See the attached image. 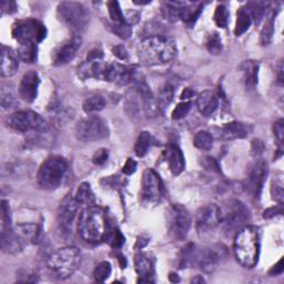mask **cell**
I'll list each match as a JSON object with an SVG mask.
<instances>
[{"label":"cell","mask_w":284,"mask_h":284,"mask_svg":"<svg viewBox=\"0 0 284 284\" xmlns=\"http://www.w3.org/2000/svg\"><path fill=\"white\" fill-rule=\"evenodd\" d=\"M221 222L220 208L216 204H206L196 213V228L199 233H208Z\"/></svg>","instance_id":"9a60e30c"},{"label":"cell","mask_w":284,"mask_h":284,"mask_svg":"<svg viewBox=\"0 0 284 284\" xmlns=\"http://www.w3.org/2000/svg\"><path fill=\"white\" fill-rule=\"evenodd\" d=\"M243 79L247 89L253 90L257 85L259 76V63L255 61H245L242 66Z\"/></svg>","instance_id":"484cf974"},{"label":"cell","mask_w":284,"mask_h":284,"mask_svg":"<svg viewBox=\"0 0 284 284\" xmlns=\"http://www.w3.org/2000/svg\"><path fill=\"white\" fill-rule=\"evenodd\" d=\"M82 40L79 36H74L58 47L53 55L54 66H63L74 59L81 47Z\"/></svg>","instance_id":"2e32d148"},{"label":"cell","mask_w":284,"mask_h":284,"mask_svg":"<svg viewBox=\"0 0 284 284\" xmlns=\"http://www.w3.org/2000/svg\"><path fill=\"white\" fill-rule=\"evenodd\" d=\"M15 93L11 87L7 85H3L2 90H0V102L4 109H9L15 103Z\"/></svg>","instance_id":"f35d334b"},{"label":"cell","mask_w":284,"mask_h":284,"mask_svg":"<svg viewBox=\"0 0 284 284\" xmlns=\"http://www.w3.org/2000/svg\"><path fill=\"white\" fill-rule=\"evenodd\" d=\"M138 54L142 63L147 66H159L174 59L177 56V46L170 38L151 36L140 41Z\"/></svg>","instance_id":"6da1fadb"},{"label":"cell","mask_w":284,"mask_h":284,"mask_svg":"<svg viewBox=\"0 0 284 284\" xmlns=\"http://www.w3.org/2000/svg\"><path fill=\"white\" fill-rule=\"evenodd\" d=\"M68 163L60 156H51L41 164L38 172V183L44 190H55L62 182Z\"/></svg>","instance_id":"8992f818"},{"label":"cell","mask_w":284,"mask_h":284,"mask_svg":"<svg viewBox=\"0 0 284 284\" xmlns=\"http://www.w3.org/2000/svg\"><path fill=\"white\" fill-rule=\"evenodd\" d=\"M17 10V5L15 2H3L2 3V15L14 14Z\"/></svg>","instance_id":"9f6ffc18"},{"label":"cell","mask_w":284,"mask_h":284,"mask_svg":"<svg viewBox=\"0 0 284 284\" xmlns=\"http://www.w3.org/2000/svg\"><path fill=\"white\" fill-rule=\"evenodd\" d=\"M17 54L21 61L26 63H34L37 60V44H20Z\"/></svg>","instance_id":"4dcf8cb0"},{"label":"cell","mask_w":284,"mask_h":284,"mask_svg":"<svg viewBox=\"0 0 284 284\" xmlns=\"http://www.w3.org/2000/svg\"><path fill=\"white\" fill-rule=\"evenodd\" d=\"M283 212V204H279L276 206H272V208H269L268 210L264 211L263 213V218L264 219H271V218H274L279 215H282Z\"/></svg>","instance_id":"816d5d0a"},{"label":"cell","mask_w":284,"mask_h":284,"mask_svg":"<svg viewBox=\"0 0 284 284\" xmlns=\"http://www.w3.org/2000/svg\"><path fill=\"white\" fill-rule=\"evenodd\" d=\"M191 216L181 204H173L169 210V229L176 240H183L191 228Z\"/></svg>","instance_id":"4fadbf2b"},{"label":"cell","mask_w":284,"mask_h":284,"mask_svg":"<svg viewBox=\"0 0 284 284\" xmlns=\"http://www.w3.org/2000/svg\"><path fill=\"white\" fill-rule=\"evenodd\" d=\"M264 151V144L259 140V139H254L251 144V152H252V156L255 158H259L261 154Z\"/></svg>","instance_id":"f907efd6"},{"label":"cell","mask_w":284,"mask_h":284,"mask_svg":"<svg viewBox=\"0 0 284 284\" xmlns=\"http://www.w3.org/2000/svg\"><path fill=\"white\" fill-rule=\"evenodd\" d=\"M193 96H195V92H193L190 88H185L182 91L181 97H180V98H181V100L189 101V99H191Z\"/></svg>","instance_id":"94428289"},{"label":"cell","mask_w":284,"mask_h":284,"mask_svg":"<svg viewBox=\"0 0 284 284\" xmlns=\"http://www.w3.org/2000/svg\"><path fill=\"white\" fill-rule=\"evenodd\" d=\"M197 249V245L193 243H189L188 245H185L181 252V257H180V267L183 269L193 266V260H195Z\"/></svg>","instance_id":"d590c367"},{"label":"cell","mask_w":284,"mask_h":284,"mask_svg":"<svg viewBox=\"0 0 284 284\" xmlns=\"http://www.w3.org/2000/svg\"><path fill=\"white\" fill-rule=\"evenodd\" d=\"M213 20H215L218 27L227 28L229 22V11L224 5L218 6L215 11V15H213Z\"/></svg>","instance_id":"ab89813d"},{"label":"cell","mask_w":284,"mask_h":284,"mask_svg":"<svg viewBox=\"0 0 284 284\" xmlns=\"http://www.w3.org/2000/svg\"><path fill=\"white\" fill-rule=\"evenodd\" d=\"M47 35V29L36 19L19 20L12 26V36L20 44H37Z\"/></svg>","instance_id":"9c48e42d"},{"label":"cell","mask_w":284,"mask_h":284,"mask_svg":"<svg viewBox=\"0 0 284 284\" xmlns=\"http://www.w3.org/2000/svg\"><path fill=\"white\" fill-rule=\"evenodd\" d=\"M169 280H170L171 282H173V283H177V282L180 281V277H179L176 273H171V274L169 275Z\"/></svg>","instance_id":"6125c7cd"},{"label":"cell","mask_w":284,"mask_h":284,"mask_svg":"<svg viewBox=\"0 0 284 284\" xmlns=\"http://www.w3.org/2000/svg\"><path fill=\"white\" fill-rule=\"evenodd\" d=\"M164 195V185L158 173L152 169H147L141 180V197L145 202L157 203Z\"/></svg>","instance_id":"5bb4252c"},{"label":"cell","mask_w":284,"mask_h":284,"mask_svg":"<svg viewBox=\"0 0 284 284\" xmlns=\"http://www.w3.org/2000/svg\"><path fill=\"white\" fill-rule=\"evenodd\" d=\"M234 255L244 268H254L260 254V232L252 225H245L238 231L233 244Z\"/></svg>","instance_id":"7a4b0ae2"},{"label":"cell","mask_w":284,"mask_h":284,"mask_svg":"<svg viewBox=\"0 0 284 284\" xmlns=\"http://www.w3.org/2000/svg\"><path fill=\"white\" fill-rule=\"evenodd\" d=\"M78 209L79 203L76 201L75 197L68 196L63 200L58 209V224L61 230L69 232Z\"/></svg>","instance_id":"e0dca14e"},{"label":"cell","mask_w":284,"mask_h":284,"mask_svg":"<svg viewBox=\"0 0 284 284\" xmlns=\"http://www.w3.org/2000/svg\"><path fill=\"white\" fill-rule=\"evenodd\" d=\"M40 79L35 70H29L22 77L19 86V96L26 102H34L38 96Z\"/></svg>","instance_id":"ac0fdd59"},{"label":"cell","mask_w":284,"mask_h":284,"mask_svg":"<svg viewBox=\"0 0 284 284\" xmlns=\"http://www.w3.org/2000/svg\"><path fill=\"white\" fill-rule=\"evenodd\" d=\"M228 249L223 244H212L201 250L197 249L193 266L204 273H212L227 260Z\"/></svg>","instance_id":"ba28073f"},{"label":"cell","mask_w":284,"mask_h":284,"mask_svg":"<svg viewBox=\"0 0 284 284\" xmlns=\"http://www.w3.org/2000/svg\"><path fill=\"white\" fill-rule=\"evenodd\" d=\"M108 228L106 211L100 206L90 205L81 211L78 220V230L85 241L89 243L103 241Z\"/></svg>","instance_id":"3957f363"},{"label":"cell","mask_w":284,"mask_h":284,"mask_svg":"<svg viewBox=\"0 0 284 284\" xmlns=\"http://www.w3.org/2000/svg\"><path fill=\"white\" fill-rule=\"evenodd\" d=\"M164 159L167 161L168 165H169L170 171L173 174L179 176V174H181L183 172L185 168V161H184L183 153L178 146L173 144L168 146L164 151Z\"/></svg>","instance_id":"ffe728a7"},{"label":"cell","mask_w":284,"mask_h":284,"mask_svg":"<svg viewBox=\"0 0 284 284\" xmlns=\"http://www.w3.org/2000/svg\"><path fill=\"white\" fill-rule=\"evenodd\" d=\"M58 17L77 36L85 31L90 21L87 8L80 3L63 2L58 6Z\"/></svg>","instance_id":"52a82bcc"},{"label":"cell","mask_w":284,"mask_h":284,"mask_svg":"<svg viewBox=\"0 0 284 284\" xmlns=\"http://www.w3.org/2000/svg\"><path fill=\"white\" fill-rule=\"evenodd\" d=\"M109 16L111 18V23H127L125 19V14L122 12L120 5L117 2H110L108 4Z\"/></svg>","instance_id":"74e56055"},{"label":"cell","mask_w":284,"mask_h":284,"mask_svg":"<svg viewBox=\"0 0 284 284\" xmlns=\"http://www.w3.org/2000/svg\"><path fill=\"white\" fill-rule=\"evenodd\" d=\"M111 29L121 39H129L131 36V27L128 23H111Z\"/></svg>","instance_id":"bcb514c9"},{"label":"cell","mask_w":284,"mask_h":284,"mask_svg":"<svg viewBox=\"0 0 284 284\" xmlns=\"http://www.w3.org/2000/svg\"><path fill=\"white\" fill-rule=\"evenodd\" d=\"M151 2H133V4H135V5H148Z\"/></svg>","instance_id":"e7e4bbea"},{"label":"cell","mask_w":284,"mask_h":284,"mask_svg":"<svg viewBox=\"0 0 284 284\" xmlns=\"http://www.w3.org/2000/svg\"><path fill=\"white\" fill-rule=\"evenodd\" d=\"M271 192H272V198L275 200V201L279 202V204H281L283 202V196H284L283 184L281 182H275V184L273 183Z\"/></svg>","instance_id":"681fc988"},{"label":"cell","mask_w":284,"mask_h":284,"mask_svg":"<svg viewBox=\"0 0 284 284\" xmlns=\"http://www.w3.org/2000/svg\"><path fill=\"white\" fill-rule=\"evenodd\" d=\"M205 47L211 55H219L222 50V41L218 32L209 35L205 40Z\"/></svg>","instance_id":"8d00e7d4"},{"label":"cell","mask_w":284,"mask_h":284,"mask_svg":"<svg viewBox=\"0 0 284 284\" xmlns=\"http://www.w3.org/2000/svg\"><path fill=\"white\" fill-rule=\"evenodd\" d=\"M219 106V97L212 91H203L198 96L197 98V107L198 110L200 111L204 117H209L213 112L217 110Z\"/></svg>","instance_id":"7402d4cb"},{"label":"cell","mask_w":284,"mask_h":284,"mask_svg":"<svg viewBox=\"0 0 284 284\" xmlns=\"http://www.w3.org/2000/svg\"><path fill=\"white\" fill-rule=\"evenodd\" d=\"M75 199L76 201L79 203V205L90 206L93 205V203L96 202L94 193L91 189V186L87 182H83L79 185V188L75 195Z\"/></svg>","instance_id":"83f0119b"},{"label":"cell","mask_w":284,"mask_h":284,"mask_svg":"<svg viewBox=\"0 0 284 284\" xmlns=\"http://www.w3.org/2000/svg\"><path fill=\"white\" fill-rule=\"evenodd\" d=\"M111 274L110 263L105 261L99 263L93 271V276L97 282H105Z\"/></svg>","instance_id":"7bdbcfd3"},{"label":"cell","mask_w":284,"mask_h":284,"mask_svg":"<svg viewBox=\"0 0 284 284\" xmlns=\"http://www.w3.org/2000/svg\"><path fill=\"white\" fill-rule=\"evenodd\" d=\"M173 93V88L169 85H167L159 90L157 106L160 111H164L165 108L172 102Z\"/></svg>","instance_id":"836d02e7"},{"label":"cell","mask_w":284,"mask_h":284,"mask_svg":"<svg viewBox=\"0 0 284 284\" xmlns=\"http://www.w3.org/2000/svg\"><path fill=\"white\" fill-rule=\"evenodd\" d=\"M191 102L190 101H183L181 103L174 108V110L172 111V118L174 120H180L184 118L186 114H188L191 110Z\"/></svg>","instance_id":"f6af8a7d"},{"label":"cell","mask_w":284,"mask_h":284,"mask_svg":"<svg viewBox=\"0 0 284 284\" xmlns=\"http://www.w3.org/2000/svg\"><path fill=\"white\" fill-rule=\"evenodd\" d=\"M268 177V164L260 158H257L254 162L249 167L247 178L244 181V188L249 195L259 199L263 189L264 182Z\"/></svg>","instance_id":"7c38bea8"},{"label":"cell","mask_w":284,"mask_h":284,"mask_svg":"<svg viewBox=\"0 0 284 284\" xmlns=\"http://www.w3.org/2000/svg\"><path fill=\"white\" fill-rule=\"evenodd\" d=\"M252 21H253L252 17H251V14L248 10V8L242 7L239 9L236 14V23L234 29L235 36L240 37L244 34V32H247L248 29L251 27V25H252Z\"/></svg>","instance_id":"4316f807"},{"label":"cell","mask_w":284,"mask_h":284,"mask_svg":"<svg viewBox=\"0 0 284 284\" xmlns=\"http://www.w3.org/2000/svg\"><path fill=\"white\" fill-rule=\"evenodd\" d=\"M203 8V4L200 3H184L180 9V19L186 25L192 26L197 21Z\"/></svg>","instance_id":"d4e9b609"},{"label":"cell","mask_w":284,"mask_h":284,"mask_svg":"<svg viewBox=\"0 0 284 284\" xmlns=\"http://www.w3.org/2000/svg\"><path fill=\"white\" fill-rule=\"evenodd\" d=\"M113 51V54L114 56H117L119 59L121 60H126L127 58H128V53H127V50L124 46H117V47H114L112 49Z\"/></svg>","instance_id":"680465c9"},{"label":"cell","mask_w":284,"mask_h":284,"mask_svg":"<svg viewBox=\"0 0 284 284\" xmlns=\"http://www.w3.org/2000/svg\"><path fill=\"white\" fill-rule=\"evenodd\" d=\"M283 272V260L281 259L279 262H277L275 266L271 269L270 271H269V274L270 275H272V276H274V275H279V274H281Z\"/></svg>","instance_id":"91938a15"},{"label":"cell","mask_w":284,"mask_h":284,"mask_svg":"<svg viewBox=\"0 0 284 284\" xmlns=\"http://www.w3.org/2000/svg\"><path fill=\"white\" fill-rule=\"evenodd\" d=\"M135 271L140 279L138 283H153L154 275V259L148 253H138L134 259Z\"/></svg>","instance_id":"d6986e66"},{"label":"cell","mask_w":284,"mask_h":284,"mask_svg":"<svg viewBox=\"0 0 284 284\" xmlns=\"http://www.w3.org/2000/svg\"><path fill=\"white\" fill-rule=\"evenodd\" d=\"M17 229L20 235L25 239H28V240L34 241L39 234V229L35 224H20L18 225Z\"/></svg>","instance_id":"ee69618b"},{"label":"cell","mask_w":284,"mask_h":284,"mask_svg":"<svg viewBox=\"0 0 284 284\" xmlns=\"http://www.w3.org/2000/svg\"><path fill=\"white\" fill-rule=\"evenodd\" d=\"M103 58V51L99 48H94L92 49L90 53L88 54L87 57V62H93V61H99Z\"/></svg>","instance_id":"db71d44e"},{"label":"cell","mask_w":284,"mask_h":284,"mask_svg":"<svg viewBox=\"0 0 284 284\" xmlns=\"http://www.w3.org/2000/svg\"><path fill=\"white\" fill-rule=\"evenodd\" d=\"M151 142H152L151 134L148 131H142L139 134L137 142H135V146H134L135 154H137L139 158L145 157L148 153V151H149Z\"/></svg>","instance_id":"f1b7e54d"},{"label":"cell","mask_w":284,"mask_h":284,"mask_svg":"<svg viewBox=\"0 0 284 284\" xmlns=\"http://www.w3.org/2000/svg\"><path fill=\"white\" fill-rule=\"evenodd\" d=\"M274 134L277 141L282 144L283 142V137H284V121L283 119H280L279 121H276L274 124Z\"/></svg>","instance_id":"f5cc1de1"},{"label":"cell","mask_w":284,"mask_h":284,"mask_svg":"<svg viewBox=\"0 0 284 284\" xmlns=\"http://www.w3.org/2000/svg\"><path fill=\"white\" fill-rule=\"evenodd\" d=\"M273 32H274V16L270 17V19H268L264 27L262 28L261 31V36H260V42L262 46H267L272 40L273 37Z\"/></svg>","instance_id":"60d3db41"},{"label":"cell","mask_w":284,"mask_h":284,"mask_svg":"<svg viewBox=\"0 0 284 284\" xmlns=\"http://www.w3.org/2000/svg\"><path fill=\"white\" fill-rule=\"evenodd\" d=\"M125 19H126V22L129 26L134 25V23H137L139 20V15H138V12H135V11H128L125 15Z\"/></svg>","instance_id":"6f0895ef"},{"label":"cell","mask_w":284,"mask_h":284,"mask_svg":"<svg viewBox=\"0 0 284 284\" xmlns=\"http://www.w3.org/2000/svg\"><path fill=\"white\" fill-rule=\"evenodd\" d=\"M137 167H138V163L135 162L134 160L128 159L124 168H122V171H124V173L127 174V176H130V174L134 173L135 170H137Z\"/></svg>","instance_id":"11a10c76"},{"label":"cell","mask_w":284,"mask_h":284,"mask_svg":"<svg viewBox=\"0 0 284 284\" xmlns=\"http://www.w3.org/2000/svg\"><path fill=\"white\" fill-rule=\"evenodd\" d=\"M0 242H2V249L4 252L9 254L18 253L19 251L22 249L21 240L19 239V235L15 233L12 229H2V238H0Z\"/></svg>","instance_id":"603a6c76"},{"label":"cell","mask_w":284,"mask_h":284,"mask_svg":"<svg viewBox=\"0 0 284 284\" xmlns=\"http://www.w3.org/2000/svg\"><path fill=\"white\" fill-rule=\"evenodd\" d=\"M105 241L113 249H119L125 244L126 239L118 228L109 227L105 235Z\"/></svg>","instance_id":"f546056e"},{"label":"cell","mask_w":284,"mask_h":284,"mask_svg":"<svg viewBox=\"0 0 284 284\" xmlns=\"http://www.w3.org/2000/svg\"><path fill=\"white\" fill-rule=\"evenodd\" d=\"M220 224L223 225L224 231L229 235L235 234L238 231L248 225L251 219L250 210L247 208V205L236 199H230L225 201L222 208H220Z\"/></svg>","instance_id":"5b68a950"},{"label":"cell","mask_w":284,"mask_h":284,"mask_svg":"<svg viewBox=\"0 0 284 284\" xmlns=\"http://www.w3.org/2000/svg\"><path fill=\"white\" fill-rule=\"evenodd\" d=\"M201 165L204 168L205 170H209L211 172H217V173H220L221 172V168L219 165L218 161L212 158V157H203L201 159Z\"/></svg>","instance_id":"7dc6e473"},{"label":"cell","mask_w":284,"mask_h":284,"mask_svg":"<svg viewBox=\"0 0 284 284\" xmlns=\"http://www.w3.org/2000/svg\"><path fill=\"white\" fill-rule=\"evenodd\" d=\"M19 68V57L17 51L5 44L2 46V73L3 77H11Z\"/></svg>","instance_id":"44dd1931"},{"label":"cell","mask_w":284,"mask_h":284,"mask_svg":"<svg viewBox=\"0 0 284 284\" xmlns=\"http://www.w3.org/2000/svg\"><path fill=\"white\" fill-rule=\"evenodd\" d=\"M109 128L106 121L98 115H88L76 126V137L82 142H94L106 139Z\"/></svg>","instance_id":"30bf717a"},{"label":"cell","mask_w":284,"mask_h":284,"mask_svg":"<svg viewBox=\"0 0 284 284\" xmlns=\"http://www.w3.org/2000/svg\"><path fill=\"white\" fill-rule=\"evenodd\" d=\"M81 263L79 250L75 247H63L48 256L47 266L58 279H68L78 270Z\"/></svg>","instance_id":"277c9868"},{"label":"cell","mask_w":284,"mask_h":284,"mask_svg":"<svg viewBox=\"0 0 284 284\" xmlns=\"http://www.w3.org/2000/svg\"><path fill=\"white\" fill-rule=\"evenodd\" d=\"M106 106V100L100 94H94L88 98L83 103V110L87 113H93L97 111L102 110Z\"/></svg>","instance_id":"d6a6232c"},{"label":"cell","mask_w":284,"mask_h":284,"mask_svg":"<svg viewBox=\"0 0 284 284\" xmlns=\"http://www.w3.org/2000/svg\"><path fill=\"white\" fill-rule=\"evenodd\" d=\"M193 145L200 150H210L213 146V137L209 131H199L193 139Z\"/></svg>","instance_id":"e575fe53"},{"label":"cell","mask_w":284,"mask_h":284,"mask_svg":"<svg viewBox=\"0 0 284 284\" xmlns=\"http://www.w3.org/2000/svg\"><path fill=\"white\" fill-rule=\"evenodd\" d=\"M108 157H109V152H108L107 149H99V150H97L96 153L93 154L92 161H93L94 164L101 165L105 162H107Z\"/></svg>","instance_id":"c3c4849f"},{"label":"cell","mask_w":284,"mask_h":284,"mask_svg":"<svg viewBox=\"0 0 284 284\" xmlns=\"http://www.w3.org/2000/svg\"><path fill=\"white\" fill-rule=\"evenodd\" d=\"M7 125L18 132H46L48 124L39 113L34 111H18L7 118Z\"/></svg>","instance_id":"8fae6325"},{"label":"cell","mask_w":284,"mask_h":284,"mask_svg":"<svg viewBox=\"0 0 284 284\" xmlns=\"http://www.w3.org/2000/svg\"><path fill=\"white\" fill-rule=\"evenodd\" d=\"M191 283H205V280L201 276H197L191 281Z\"/></svg>","instance_id":"be15d7a7"},{"label":"cell","mask_w":284,"mask_h":284,"mask_svg":"<svg viewBox=\"0 0 284 284\" xmlns=\"http://www.w3.org/2000/svg\"><path fill=\"white\" fill-rule=\"evenodd\" d=\"M220 138L225 141L243 139L248 135V128L241 122H230L220 129Z\"/></svg>","instance_id":"cb8c5ba5"},{"label":"cell","mask_w":284,"mask_h":284,"mask_svg":"<svg viewBox=\"0 0 284 284\" xmlns=\"http://www.w3.org/2000/svg\"><path fill=\"white\" fill-rule=\"evenodd\" d=\"M268 7V4L266 3H251L248 6V10L250 11L252 20H255L256 23L261 21V19L264 17L266 10Z\"/></svg>","instance_id":"b9f144b4"},{"label":"cell","mask_w":284,"mask_h":284,"mask_svg":"<svg viewBox=\"0 0 284 284\" xmlns=\"http://www.w3.org/2000/svg\"><path fill=\"white\" fill-rule=\"evenodd\" d=\"M184 3L181 2H167L163 4L162 14L165 19L169 21H177L180 19V9L183 6Z\"/></svg>","instance_id":"1f68e13d"}]
</instances>
